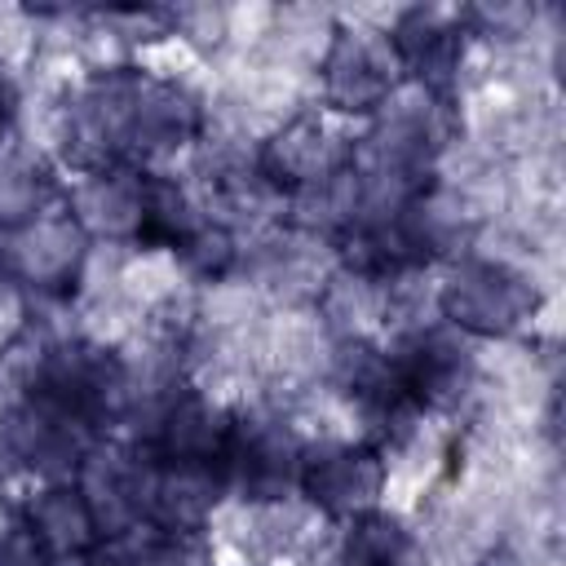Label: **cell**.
<instances>
[{"mask_svg":"<svg viewBox=\"0 0 566 566\" xmlns=\"http://www.w3.org/2000/svg\"><path fill=\"white\" fill-rule=\"evenodd\" d=\"M13 111H18V97H13V84H9V75L0 71V142H9V124H13Z\"/></svg>","mask_w":566,"mask_h":566,"instance_id":"cell-18","label":"cell"},{"mask_svg":"<svg viewBox=\"0 0 566 566\" xmlns=\"http://www.w3.org/2000/svg\"><path fill=\"white\" fill-rule=\"evenodd\" d=\"M199 212L186 199V190L168 177H142V226L137 239L150 248H172L181 252L190 243V234L199 230Z\"/></svg>","mask_w":566,"mask_h":566,"instance_id":"cell-14","label":"cell"},{"mask_svg":"<svg viewBox=\"0 0 566 566\" xmlns=\"http://www.w3.org/2000/svg\"><path fill=\"white\" fill-rule=\"evenodd\" d=\"M394 367H398V380H402V394L416 411L433 407V411H447L455 407L469 389H473V349L455 336V332H411L402 340V349L394 354Z\"/></svg>","mask_w":566,"mask_h":566,"instance_id":"cell-5","label":"cell"},{"mask_svg":"<svg viewBox=\"0 0 566 566\" xmlns=\"http://www.w3.org/2000/svg\"><path fill=\"white\" fill-rule=\"evenodd\" d=\"M199 124H203V111H199L190 88H181L177 80L137 71L124 150H142V155L177 150V146H186L199 133Z\"/></svg>","mask_w":566,"mask_h":566,"instance_id":"cell-9","label":"cell"},{"mask_svg":"<svg viewBox=\"0 0 566 566\" xmlns=\"http://www.w3.org/2000/svg\"><path fill=\"white\" fill-rule=\"evenodd\" d=\"M9 252V270L40 292L71 287L84 265V226L71 212H40L18 226Z\"/></svg>","mask_w":566,"mask_h":566,"instance_id":"cell-7","label":"cell"},{"mask_svg":"<svg viewBox=\"0 0 566 566\" xmlns=\"http://www.w3.org/2000/svg\"><path fill=\"white\" fill-rule=\"evenodd\" d=\"M301 442L292 433L287 420L279 416H239L230 420L226 433V451L217 460L221 482L239 486L243 500L252 504H279L287 495V486L296 482L301 469Z\"/></svg>","mask_w":566,"mask_h":566,"instance_id":"cell-2","label":"cell"},{"mask_svg":"<svg viewBox=\"0 0 566 566\" xmlns=\"http://www.w3.org/2000/svg\"><path fill=\"white\" fill-rule=\"evenodd\" d=\"M150 455L172 464H217L230 420L203 394H172L150 424Z\"/></svg>","mask_w":566,"mask_h":566,"instance_id":"cell-11","label":"cell"},{"mask_svg":"<svg viewBox=\"0 0 566 566\" xmlns=\"http://www.w3.org/2000/svg\"><path fill=\"white\" fill-rule=\"evenodd\" d=\"M354 150H340L336 137L314 119V115H296L287 119L256 159V172L274 186V190H305L314 181H323L327 172L345 168Z\"/></svg>","mask_w":566,"mask_h":566,"instance_id":"cell-10","label":"cell"},{"mask_svg":"<svg viewBox=\"0 0 566 566\" xmlns=\"http://www.w3.org/2000/svg\"><path fill=\"white\" fill-rule=\"evenodd\" d=\"M71 217L97 234H133L137 239V226H142V177L128 172V168H97L88 172L75 195H71Z\"/></svg>","mask_w":566,"mask_h":566,"instance_id":"cell-12","label":"cell"},{"mask_svg":"<svg viewBox=\"0 0 566 566\" xmlns=\"http://www.w3.org/2000/svg\"><path fill=\"white\" fill-rule=\"evenodd\" d=\"M318 66H323V97L336 111L367 115V111H380L394 93V66L398 62H394L385 35H371L358 27L354 31L336 27Z\"/></svg>","mask_w":566,"mask_h":566,"instance_id":"cell-4","label":"cell"},{"mask_svg":"<svg viewBox=\"0 0 566 566\" xmlns=\"http://www.w3.org/2000/svg\"><path fill=\"white\" fill-rule=\"evenodd\" d=\"M27 531L35 535V544L49 557H66V553H88L102 531L93 522V509L80 491V482H53L49 491H40L27 509Z\"/></svg>","mask_w":566,"mask_h":566,"instance_id":"cell-13","label":"cell"},{"mask_svg":"<svg viewBox=\"0 0 566 566\" xmlns=\"http://www.w3.org/2000/svg\"><path fill=\"white\" fill-rule=\"evenodd\" d=\"M535 305V283L509 261L486 256L460 261L438 292V310L447 314V323L469 336H509L522 323H531Z\"/></svg>","mask_w":566,"mask_h":566,"instance_id":"cell-1","label":"cell"},{"mask_svg":"<svg viewBox=\"0 0 566 566\" xmlns=\"http://www.w3.org/2000/svg\"><path fill=\"white\" fill-rule=\"evenodd\" d=\"M181 256L190 261V270L195 274H203V279H221L230 265H234V239H230V230L226 226H199L195 234H190V243L181 248Z\"/></svg>","mask_w":566,"mask_h":566,"instance_id":"cell-16","label":"cell"},{"mask_svg":"<svg viewBox=\"0 0 566 566\" xmlns=\"http://www.w3.org/2000/svg\"><path fill=\"white\" fill-rule=\"evenodd\" d=\"M296 482L310 495V504L323 509L327 517H363L380 504L389 469H385L380 451H371V447L323 442V447L301 451Z\"/></svg>","mask_w":566,"mask_h":566,"instance_id":"cell-3","label":"cell"},{"mask_svg":"<svg viewBox=\"0 0 566 566\" xmlns=\"http://www.w3.org/2000/svg\"><path fill=\"white\" fill-rule=\"evenodd\" d=\"M9 279V252H4V243H0V283Z\"/></svg>","mask_w":566,"mask_h":566,"instance_id":"cell-19","label":"cell"},{"mask_svg":"<svg viewBox=\"0 0 566 566\" xmlns=\"http://www.w3.org/2000/svg\"><path fill=\"white\" fill-rule=\"evenodd\" d=\"M340 566H420V548L398 517L371 509L349 522V535L340 544Z\"/></svg>","mask_w":566,"mask_h":566,"instance_id":"cell-15","label":"cell"},{"mask_svg":"<svg viewBox=\"0 0 566 566\" xmlns=\"http://www.w3.org/2000/svg\"><path fill=\"white\" fill-rule=\"evenodd\" d=\"M0 566H49V553L35 544V535L22 526L0 531Z\"/></svg>","mask_w":566,"mask_h":566,"instance_id":"cell-17","label":"cell"},{"mask_svg":"<svg viewBox=\"0 0 566 566\" xmlns=\"http://www.w3.org/2000/svg\"><path fill=\"white\" fill-rule=\"evenodd\" d=\"M0 438L13 460H22L27 469L53 482H62L66 473H80L88 460V424L40 398H22L18 407H9Z\"/></svg>","mask_w":566,"mask_h":566,"instance_id":"cell-6","label":"cell"},{"mask_svg":"<svg viewBox=\"0 0 566 566\" xmlns=\"http://www.w3.org/2000/svg\"><path fill=\"white\" fill-rule=\"evenodd\" d=\"M394 62L416 80V88L442 97L455 84L460 57H464V40L455 31V22L438 9H407L394 31L385 35Z\"/></svg>","mask_w":566,"mask_h":566,"instance_id":"cell-8","label":"cell"}]
</instances>
